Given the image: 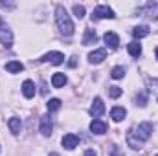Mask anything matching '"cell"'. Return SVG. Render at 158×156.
Segmentation results:
<instances>
[{
  "instance_id": "6da1fadb",
  "label": "cell",
  "mask_w": 158,
  "mask_h": 156,
  "mask_svg": "<svg viewBox=\"0 0 158 156\" xmlns=\"http://www.w3.org/2000/svg\"><path fill=\"white\" fill-rule=\"evenodd\" d=\"M55 22H57V28H59V31H61L63 35L70 37V35L74 33L72 18H70V15L66 13V9H64L63 6H57V7H55Z\"/></svg>"
},
{
  "instance_id": "7a4b0ae2",
  "label": "cell",
  "mask_w": 158,
  "mask_h": 156,
  "mask_svg": "<svg viewBox=\"0 0 158 156\" xmlns=\"http://www.w3.org/2000/svg\"><path fill=\"white\" fill-rule=\"evenodd\" d=\"M151 134H153V125L149 123V121H143V123H140L138 127H136V130L132 132V136H136L138 138V142H147L149 138H151Z\"/></svg>"
},
{
  "instance_id": "3957f363",
  "label": "cell",
  "mask_w": 158,
  "mask_h": 156,
  "mask_svg": "<svg viewBox=\"0 0 158 156\" xmlns=\"http://www.w3.org/2000/svg\"><path fill=\"white\" fill-rule=\"evenodd\" d=\"M114 11L109 6H98L92 11V20H101V18H114Z\"/></svg>"
},
{
  "instance_id": "277c9868",
  "label": "cell",
  "mask_w": 158,
  "mask_h": 156,
  "mask_svg": "<svg viewBox=\"0 0 158 156\" xmlns=\"http://www.w3.org/2000/svg\"><path fill=\"white\" fill-rule=\"evenodd\" d=\"M39 130H40V134H42V136H50V134H52V130H53V121H52L50 114H44V116H40Z\"/></svg>"
},
{
  "instance_id": "5b68a950",
  "label": "cell",
  "mask_w": 158,
  "mask_h": 156,
  "mask_svg": "<svg viewBox=\"0 0 158 156\" xmlns=\"http://www.w3.org/2000/svg\"><path fill=\"white\" fill-rule=\"evenodd\" d=\"M40 61H42V63H52V64H63V63H64V55H63L61 51H50V53L42 55Z\"/></svg>"
},
{
  "instance_id": "8992f818",
  "label": "cell",
  "mask_w": 158,
  "mask_h": 156,
  "mask_svg": "<svg viewBox=\"0 0 158 156\" xmlns=\"http://www.w3.org/2000/svg\"><path fill=\"white\" fill-rule=\"evenodd\" d=\"M0 42H2L6 48H11V44H13V33H11V30H9L6 24L0 26Z\"/></svg>"
},
{
  "instance_id": "52a82bcc",
  "label": "cell",
  "mask_w": 158,
  "mask_h": 156,
  "mask_svg": "<svg viewBox=\"0 0 158 156\" xmlns=\"http://www.w3.org/2000/svg\"><path fill=\"white\" fill-rule=\"evenodd\" d=\"M105 112V103H103V99L101 97H96L94 101H92V107H90V114L94 117L101 116Z\"/></svg>"
},
{
  "instance_id": "ba28073f",
  "label": "cell",
  "mask_w": 158,
  "mask_h": 156,
  "mask_svg": "<svg viewBox=\"0 0 158 156\" xmlns=\"http://www.w3.org/2000/svg\"><path fill=\"white\" fill-rule=\"evenodd\" d=\"M103 40H105L107 48H110V50H116L118 44H119V37L114 33V31H107V33L103 35Z\"/></svg>"
},
{
  "instance_id": "9c48e42d",
  "label": "cell",
  "mask_w": 158,
  "mask_h": 156,
  "mask_svg": "<svg viewBox=\"0 0 158 156\" xmlns=\"http://www.w3.org/2000/svg\"><path fill=\"white\" fill-rule=\"evenodd\" d=\"M79 143V138L76 134H64L63 136V147L64 149H68V151H72V149H76Z\"/></svg>"
},
{
  "instance_id": "30bf717a",
  "label": "cell",
  "mask_w": 158,
  "mask_h": 156,
  "mask_svg": "<svg viewBox=\"0 0 158 156\" xmlns=\"http://www.w3.org/2000/svg\"><path fill=\"white\" fill-rule=\"evenodd\" d=\"M105 57H107V51H105V50H94V51L88 53V61H90L92 64H99Z\"/></svg>"
},
{
  "instance_id": "8fae6325",
  "label": "cell",
  "mask_w": 158,
  "mask_h": 156,
  "mask_svg": "<svg viewBox=\"0 0 158 156\" xmlns=\"http://www.w3.org/2000/svg\"><path fill=\"white\" fill-rule=\"evenodd\" d=\"M90 130H92L94 134H105V132H107V123L101 121V119H94V121L90 123Z\"/></svg>"
},
{
  "instance_id": "7c38bea8",
  "label": "cell",
  "mask_w": 158,
  "mask_h": 156,
  "mask_svg": "<svg viewBox=\"0 0 158 156\" xmlns=\"http://www.w3.org/2000/svg\"><path fill=\"white\" fill-rule=\"evenodd\" d=\"M142 13H145L151 18H158V2H149L143 9H140Z\"/></svg>"
},
{
  "instance_id": "4fadbf2b",
  "label": "cell",
  "mask_w": 158,
  "mask_h": 156,
  "mask_svg": "<svg viewBox=\"0 0 158 156\" xmlns=\"http://www.w3.org/2000/svg\"><path fill=\"white\" fill-rule=\"evenodd\" d=\"M22 94H24V97H26V99H31V97L35 96V84H33L30 79L22 83Z\"/></svg>"
},
{
  "instance_id": "5bb4252c",
  "label": "cell",
  "mask_w": 158,
  "mask_h": 156,
  "mask_svg": "<svg viewBox=\"0 0 158 156\" xmlns=\"http://www.w3.org/2000/svg\"><path fill=\"white\" fill-rule=\"evenodd\" d=\"M6 70L9 74H20L24 70V64L20 61H9V63H6Z\"/></svg>"
},
{
  "instance_id": "9a60e30c",
  "label": "cell",
  "mask_w": 158,
  "mask_h": 156,
  "mask_svg": "<svg viewBox=\"0 0 158 156\" xmlns=\"http://www.w3.org/2000/svg\"><path fill=\"white\" fill-rule=\"evenodd\" d=\"M125 116H127V110H125L123 107H114V109L110 110V117H112L116 123L123 121V119H125Z\"/></svg>"
},
{
  "instance_id": "2e32d148",
  "label": "cell",
  "mask_w": 158,
  "mask_h": 156,
  "mask_svg": "<svg viewBox=\"0 0 158 156\" xmlns=\"http://www.w3.org/2000/svg\"><path fill=\"white\" fill-rule=\"evenodd\" d=\"M64 84H66V76H64V74H61V72L53 74V77H52V86H53V88H61V86H64Z\"/></svg>"
},
{
  "instance_id": "e0dca14e",
  "label": "cell",
  "mask_w": 158,
  "mask_h": 156,
  "mask_svg": "<svg viewBox=\"0 0 158 156\" xmlns=\"http://www.w3.org/2000/svg\"><path fill=\"white\" fill-rule=\"evenodd\" d=\"M96 40H98V35H96L94 30H86V31H85V37H83V44H85V46L96 44Z\"/></svg>"
},
{
  "instance_id": "ac0fdd59",
  "label": "cell",
  "mask_w": 158,
  "mask_h": 156,
  "mask_svg": "<svg viewBox=\"0 0 158 156\" xmlns=\"http://www.w3.org/2000/svg\"><path fill=\"white\" fill-rule=\"evenodd\" d=\"M127 50H129V53H131L132 57H140V55H142V44H138L136 40H132V42H129V46H127Z\"/></svg>"
},
{
  "instance_id": "d6986e66",
  "label": "cell",
  "mask_w": 158,
  "mask_h": 156,
  "mask_svg": "<svg viewBox=\"0 0 158 156\" xmlns=\"http://www.w3.org/2000/svg\"><path fill=\"white\" fill-rule=\"evenodd\" d=\"M132 35L136 39H143L149 35V28L147 26H136V28H132Z\"/></svg>"
},
{
  "instance_id": "ffe728a7",
  "label": "cell",
  "mask_w": 158,
  "mask_h": 156,
  "mask_svg": "<svg viewBox=\"0 0 158 156\" xmlns=\"http://www.w3.org/2000/svg\"><path fill=\"white\" fill-rule=\"evenodd\" d=\"M7 127H9V130H11L13 134H19V132H20V117H9Z\"/></svg>"
},
{
  "instance_id": "44dd1931",
  "label": "cell",
  "mask_w": 158,
  "mask_h": 156,
  "mask_svg": "<svg viewBox=\"0 0 158 156\" xmlns=\"http://www.w3.org/2000/svg\"><path fill=\"white\" fill-rule=\"evenodd\" d=\"M46 105H48V110H50V112H55V110H59V109H61V99L53 97V99H50Z\"/></svg>"
},
{
  "instance_id": "7402d4cb",
  "label": "cell",
  "mask_w": 158,
  "mask_h": 156,
  "mask_svg": "<svg viewBox=\"0 0 158 156\" xmlns=\"http://www.w3.org/2000/svg\"><path fill=\"white\" fill-rule=\"evenodd\" d=\"M121 94H123V90H121L119 86H109V96H110L112 99H118Z\"/></svg>"
},
{
  "instance_id": "603a6c76",
  "label": "cell",
  "mask_w": 158,
  "mask_h": 156,
  "mask_svg": "<svg viewBox=\"0 0 158 156\" xmlns=\"http://www.w3.org/2000/svg\"><path fill=\"white\" fill-rule=\"evenodd\" d=\"M112 79H121L123 76H125V68L123 66H116V68H112Z\"/></svg>"
},
{
  "instance_id": "cb8c5ba5",
  "label": "cell",
  "mask_w": 158,
  "mask_h": 156,
  "mask_svg": "<svg viewBox=\"0 0 158 156\" xmlns=\"http://www.w3.org/2000/svg\"><path fill=\"white\" fill-rule=\"evenodd\" d=\"M74 15H76L77 18H83V17H85V7L79 6V4H76V6H74Z\"/></svg>"
},
{
  "instance_id": "d4e9b609",
  "label": "cell",
  "mask_w": 158,
  "mask_h": 156,
  "mask_svg": "<svg viewBox=\"0 0 158 156\" xmlns=\"http://www.w3.org/2000/svg\"><path fill=\"white\" fill-rule=\"evenodd\" d=\"M136 101H140V103H138L140 107H145V105H147V103H145V101H147V97H145V94H140V96L136 97Z\"/></svg>"
},
{
  "instance_id": "484cf974",
  "label": "cell",
  "mask_w": 158,
  "mask_h": 156,
  "mask_svg": "<svg viewBox=\"0 0 158 156\" xmlns=\"http://www.w3.org/2000/svg\"><path fill=\"white\" fill-rule=\"evenodd\" d=\"M68 64H70V66L74 68V66L77 64V61H76V57H70V61H68Z\"/></svg>"
},
{
  "instance_id": "4316f807",
  "label": "cell",
  "mask_w": 158,
  "mask_h": 156,
  "mask_svg": "<svg viewBox=\"0 0 158 156\" xmlns=\"http://www.w3.org/2000/svg\"><path fill=\"white\" fill-rule=\"evenodd\" d=\"M85 156H98V154H96V153H94V151H92V149H88V151H86V153H85Z\"/></svg>"
},
{
  "instance_id": "83f0119b",
  "label": "cell",
  "mask_w": 158,
  "mask_h": 156,
  "mask_svg": "<svg viewBox=\"0 0 158 156\" xmlns=\"http://www.w3.org/2000/svg\"><path fill=\"white\" fill-rule=\"evenodd\" d=\"M110 156H121V154H119V151H118V149L114 147V149H112V153H110Z\"/></svg>"
},
{
  "instance_id": "f1b7e54d",
  "label": "cell",
  "mask_w": 158,
  "mask_h": 156,
  "mask_svg": "<svg viewBox=\"0 0 158 156\" xmlns=\"http://www.w3.org/2000/svg\"><path fill=\"white\" fill-rule=\"evenodd\" d=\"M48 156H59V154H57V153H50Z\"/></svg>"
},
{
  "instance_id": "f546056e",
  "label": "cell",
  "mask_w": 158,
  "mask_h": 156,
  "mask_svg": "<svg viewBox=\"0 0 158 156\" xmlns=\"http://www.w3.org/2000/svg\"><path fill=\"white\" fill-rule=\"evenodd\" d=\"M155 53H156V59H158V48H156V50H155Z\"/></svg>"
},
{
  "instance_id": "4dcf8cb0",
  "label": "cell",
  "mask_w": 158,
  "mask_h": 156,
  "mask_svg": "<svg viewBox=\"0 0 158 156\" xmlns=\"http://www.w3.org/2000/svg\"><path fill=\"white\" fill-rule=\"evenodd\" d=\"M2 24H4V22H2V18H0V26H2Z\"/></svg>"
},
{
  "instance_id": "1f68e13d",
  "label": "cell",
  "mask_w": 158,
  "mask_h": 156,
  "mask_svg": "<svg viewBox=\"0 0 158 156\" xmlns=\"http://www.w3.org/2000/svg\"><path fill=\"white\" fill-rule=\"evenodd\" d=\"M156 156H158V154H156Z\"/></svg>"
}]
</instances>
